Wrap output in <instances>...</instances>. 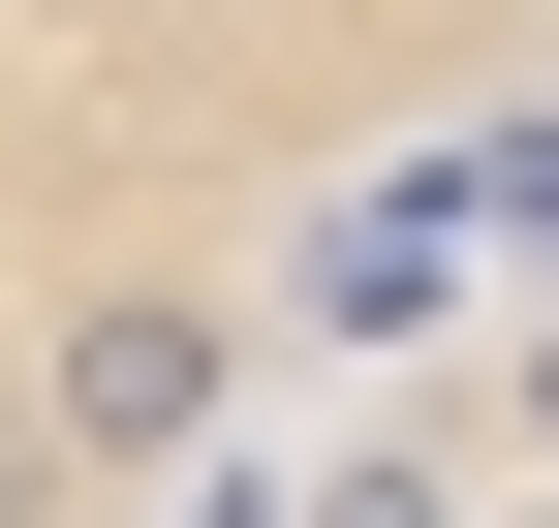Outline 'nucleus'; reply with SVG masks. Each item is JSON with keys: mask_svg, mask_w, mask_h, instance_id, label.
Returning <instances> with one entry per match:
<instances>
[{"mask_svg": "<svg viewBox=\"0 0 559 528\" xmlns=\"http://www.w3.org/2000/svg\"><path fill=\"white\" fill-rule=\"evenodd\" d=\"M559 0H0V528H218L311 373L498 280Z\"/></svg>", "mask_w": 559, "mask_h": 528, "instance_id": "obj_1", "label": "nucleus"}]
</instances>
